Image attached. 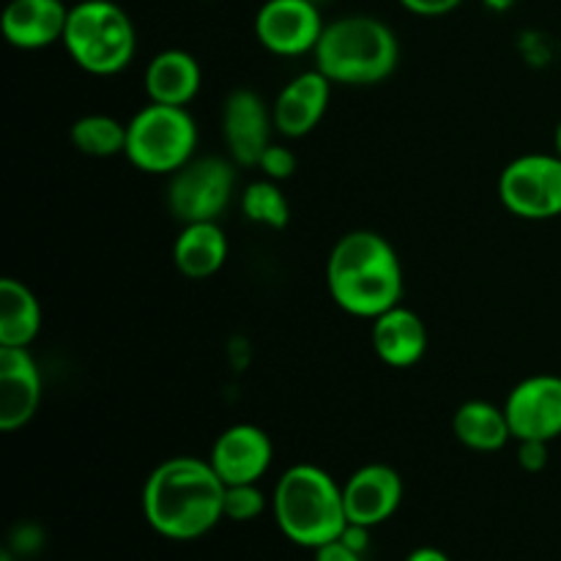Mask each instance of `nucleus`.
<instances>
[{"mask_svg":"<svg viewBox=\"0 0 561 561\" xmlns=\"http://www.w3.org/2000/svg\"><path fill=\"white\" fill-rule=\"evenodd\" d=\"M266 507H272V496L261 491V482L225 488V520L250 524V520L261 518Z\"/></svg>","mask_w":561,"mask_h":561,"instance_id":"b1692460","label":"nucleus"},{"mask_svg":"<svg viewBox=\"0 0 561 561\" xmlns=\"http://www.w3.org/2000/svg\"><path fill=\"white\" fill-rule=\"evenodd\" d=\"M334 82L318 69L301 71L294 80L279 88L277 99L272 102L274 129L288 140L307 137L327 115L332 102Z\"/></svg>","mask_w":561,"mask_h":561,"instance_id":"4468645a","label":"nucleus"},{"mask_svg":"<svg viewBox=\"0 0 561 561\" xmlns=\"http://www.w3.org/2000/svg\"><path fill=\"white\" fill-rule=\"evenodd\" d=\"M0 561H14V559H11V551H3V553H0Z\"/></svg>","mask_w":561,"mask_h":561,"instance_id":"473e14b6","label":"nucleus"},{"mask_svg":"<svg viewBox=\"0 0 561 561\" xmlns=\"http://www.w3.org/2000/svg\"><path fill=\"white\" fill-rule=\"evenodd\" d=\"M327 288L340 310L367 321L403 305L405 277L398 250L376 230L340 236L329 252Z\"/></svg>","mask_w":561,"mask_h":561,"instance_id":"f03ea898","label":"nucleus"},{"mask_svg":"<svg viewBox=\"0 0 561 561\" xmlns=\"http://www.w3.org/2000/svg\"><path fill=\"white\" fill-rule=\"evenodd\" d=\"M323 27L327 22L321 16V5L312 0H263L252 22L257 44L279 58L316 53Z\"/></svg>","mask_w":561,"mask_h":561,"instance_id":"1a4fd4ad","label":"nucleus"},{"mask_svg":"<svg viewBox=\"0 0 561 561\" xmlns=\"http://www.w3.org/2000/svg\"><path fill=\"white\" fill-rule=\"evenodd\" d=\"M225 488L208 458L175 455L146 477L142 518L164 540H201L225 520Z\"/></svg>","mask_w":561,"mask_h":561,"instance_id":"f257e3e1","label":"nucleus"},{"mask_svg":"<svg viewBox=\"0 0 561 561\" xmlns=\"http://www.w3.org/2000/svg\"><path fill=\"white\" fill-rule=\"evenodd\" d=\"M453 433L471 453H499L513 438L504 405H493L488 400L460 403L453 414Z\"/></svg>","mask_w":561,"mask_h":561,"instance_id":"aec40b11","label":"nucleus"},{"mask_svg":"<svg viewBox=\"0 0 561 561\" xmlns=\"http://www.w3.org/2000/svg\"><path fill=\"white\" fill-rule=\"evenodd\" d=\"M515 442H557L561 436V376L537 373L510 389L504 400Z\"/></svg>","mask_w":561,"mask_h":561,"instance_id":"9d476101","label":"nucleus"},{"mask_svg":"<svg viewBox=\"0 0 561 561\" xmlns=\"http://www.w3.org/2000/svg\"><path fill=\"white\" fill-rule=\"evenodd\" d=\"M42 332V305L25 283L0 279V348H27Z\"/></svg>","mask_w":561,"mask_h":561,"instance_id":"412c9836","label":"nucleus"},{"mask_svg":"<svg viewBox=\"0 0 561 561\" xmlns=\"http://www.w3.org/2000/svg\"><path fill=\"white\" fill-rule=\"evenodd\" d=\"M272 104L252 88H236L222 104V140L239 168H257L261 153L272 146Z\"/></svg>","mask_w":561,"mask_h":561,"instance_id":"9b49d317","label":"nucleus"},{"mask_svg":"<svg viewBox=\"0 0 561 561\" xmlns=\"http://www.w3.org/2000/svg\"><path fill=\"white\" fill-rule=\"evenodd\" d=\"M69 5L66 0H11L3 11V36L16 49H44L64 42Z\"/></svg>","mask_w":561,"mask_h":561,"instance_id":"dca6fc26","label":"nucleus"},{"mask_svg":"<svg viewBox=\"0 0 561 561\" xmlns=\"http://www.w3.org/2000/svg\"><path fill=\"white\" fill-rule=\"evenodd\" d=\"M201 129L190 107L148 102L126 121V151L131 168L148 175H173L197 157Z\"/></svg>","mask_w":561,"mask_h":561,"instance_id":"423d86ee","label":"nucleus"},{"mask_svg":"<svg viewBox=\"0 0 561 561\" xmlns=\"http://www.w3.org/2000/svg\"><path fill=\"white\" fill-rule=\"evenodd\" d=\"M499 201L513 217L546 222L561 217V157L524 153L499 175Z\"/></svg>","mask_w":561,"mask_h":561,"instance_id":"6e6552de","label":"nucleus"},{"mask_svg":"<svg viewBox=\"0 0 561 561\" xmlns=\"http://www.w3.org/2000/svg\"><path fill=\"white\" fill-rule=\"evenodd\" d=\"M398 3L416 16H444L460 9L466 0H398Z\"/></svg>","mask_w":561,"mask_h":561,"instance_id":"bb28decb","label":"nucleus"},{"mask_svg":"<svg viewBox=\"0 0 561 561\" xmlns=\"http://www.w3.org/2000/svg\"><path fill=\"white\" fill-rule=\"evenodd\" d=\"M403 477L387 463H367L343 482V502L348 524L376 526L387 524L403 504Z\"/></svg>","mask_w":561,"mask_h":561,"instance_id":"ddd939ff","label":"nucleus"},{"mask_svg":"<svg viewBox=\"0 0 561 561\" xmlns=\"http://www.w3.org/2000/svg\"><path fill=\"white\" fill-rule=\"evenodd\" d=\"M316 561H365V557L351 551L343 540L327 542V546L316 548Z\"/></svg>","mask_w":561,"mask_h":561,"instance_id":"cd10ccee","label":"nucleus"},{"mask_svg":"<svg viewBox=\"0 0 561 561\" xmlns=\"http://www.w3.org/2000/svg\"><path fill=\"white\" fill-rule=\"evenodd\" d=\"M296 168H299L296 153L288 146H283V142H272L261 153V159H257V170L263 173V179L272 181H288L296 173Z\"/></svg>","mask_w":561,"mask_h":561,"instance_id":"393cba45","label":"nucleus"},{"mask_svg":"<svg viewBox=\"0 0 561 561\" xmlns=\"http://www.w3.org/2000/svg\"><path fill=\"white\" fill-rule=\"evenodd\" d=\"M71 146L93 159H110L126 151V124L104 113H88L71 124Z\"/></svg>","mask_w":561,"mask_h":561,"instance_id":"4be33fe9","label":"nucleus"},{"mask_svg":"<svg viewBox=\"0 0 561 561\" xmlns=\"http://www.w3.org/2000/svg\"><path fill=\"white\" fill-rule=\"evenodd\" d=\"M60 44L82 71L113 77L135 60L137 27L115 0H75Z\"/></svg>","mask_w":561,"mask_h":561,"instance_id":"39448f33","label":"nucleus"},{"mask_svg":"<svg viewBox=\"0 0 561 561\" xmlns=\"http://www.w3.org/2000/svg\"><path fill=\"white\" fill-rule=\"evenodd\" d=\"M230 244L219 222H186L175 236L173 263L186 279H208L228 263Z\"/></svg>","mask_w":561,"mask_h":561,"instance_id":"6ab92c4d","label":"nucleus"},{"mask_svg":"<svg viewBox=\"0 0 561 561\" xmlns=\"http://www.w3.org/2000/svg\"><path fill=\"white\" fill-rule=\"evenodd\" d=\"M553 153L561 157V121L557 124V131H553Z\"/></svg>","mask_w":561,"mask_h":561,"instance_id":"2f4dec72","label":"nucleus"},{"mask_svg":"<svg viewBox=\"0 0 561 561\" xmlns=\"http://www.w3.org/2000/svg\"><path fill=\"white\" fill-rule=\"evenodd\" d=\"M316 69L334 85H381L400 64L398 33L373 14H345L327 22L318 42Z\"/></svg>","mask_w":561,"mask_h":561,"instance_id":"20e7f679","label":"nucleus"},{"mask_svg":"<svg viewBox=\"0 0 561 561\" xmlns=\"http://www.w3.org/2000/svg\"><path fill=\"white\" fill-rule=\"evenodd\" d=\"M482 3H485V9L493 11V14H504V11H513L520 0H482Z\"/></svg>","mask_w":561,"mask_h":561,"instance_id":"7c9ffc66","label":"nucleus"},{"mask_svg":"<svg viewBox=\"0 0 561 561\" xmlns=\"http://www.w3.org/2000/svg\"><path fill=\"white\" fill-rule=\"evenodd\" d=\"M272 515L285 540L310 551L340 540L348 526L343 485L316 463H296L283 471L272 491Z\"/></svg>","mask_w":561,"mask_h":561,"instance_id":"7ed1b4c3","label":"nucleus"},{"mask_svg":"<svg viewBox=\"0 0 561 561\" xmlns=\"http://www.w3.org/2000/svg\"><path fill=\"white\" fill-rule=\"evenodd\" d=\"M208 463L222 477L225 485L261 482L274 463V444L263 427L239 422L219 433L208 453Z\"/></svg>","mask_w":561,"mask_h":561,"instance_id":"f8f14e48","label":"nucleus"},{"mask_svg":"<svg viewBox=\"0 0 561 561\" xmlns=\"http://www.w3.org/2000/svg\"><path fill=\"white\" fill-rule=\"evenodd\" d=\"M239 164L230 157H195L168 175V208L181 225L219 222L236 192Z\"/></svg>","mask_w":561,"mask_h":561,"instance_id":"0eeeda50","label":"nucleus"},{"mask_svg":"<svg viewBox=\"0 0 561 561\" xmlns=\"http://www.w3.org/2000/svg\"><path fill=\"white\" fill-rule=\"evenodd\" d=\"M518 466L524 471H542L548 466V442H518Z\"/></svg>","mask_w":561,"mask_h":561,"instance_id":"a878e982","label":"nucleus"},{"mask_svg":"<svg viewBox=\"0 0 561 561\" xmlns=\"http://www.w3.org/2000/svg\"><path fill=\"white\" fill-rule=\"evenodd\" d=\"M370 526H359V524H348L343 529V535H340V540L345 542V546L351 548V551L362 553L365 557L367 548H370Z\"/></svg>","mask_w":561,"mask_h":561,"instance_id":"c85d7f7f","label":"nucleus"},{"mask_svg":"<svg viewBox=\"0 0 561 561\" xmlns=\"http://www.w3.org/2000/svg\"><path fill=\"white\" fill-rule=\"evenodd\" d=\"M142 88L148 102L190 107L203 88L201 60L186 49H162L148 60L142 71Z\"/></svg>","mask_w":561,"mask_h":561,"instance_id":"a211bd4d","label":"nucleus"},{"mask_svg":"<svg viewBox=\"0 0 561 561\" xmlns=\"http://www.w3.org/2000/svg\"><path fill=\"white\" fill-rule=\"evenodd\" d=\"M44 398L42 370L27 348H0V431L14 433L36 416Z\"/></svg>","mask_w":561,"mask_h":561,"instance_id":"2eb2a0df","label":"nucleus"},{"mask_svg":"<svg viewBox=\"0 0 561 561\" xmlns=\"http://www.w3.org/2000/svg\"><path fill=\"white\" fill-rule=\"evenodd\" d=\"M241 214L252 225H261V228L268 230H283L290 222V203L279 181L257 179L250 181L244 192H241Z\"/></svg>","mask_w":561,"mask_h":561,"instance_id":"5701e85b","label":"nucleus"},{"mask_svg":"<svg viewBox=\"0 0 561 561\" xmlns=\"http://www.w3.org/2000/svg\"><path fill=\"white\" fill-rule=\"evenodd\" d=\"M405 561H453L447 557V553L442 551V548H433V546H422V548H414V551L405 557Z\"/></svg>","mask_w":561,"mask_h":561,"instance_id":"c756f323","label":"nucleus"},{"mask_svg":"<svg viewBox=\"0 0 561 561\" xmlns=\"http://www.w3.org/2000/svg\"><path fill=\"white\" fill-rule=\"evenodd\" d=\"M312 3H318V5H323V3H329V0H312Z\"/></svg>","mask_w":561,"mask_h":561,"instance_id":"72a5a7b5","label":"nucleus"},{"mask_svg":"<svg viewBox=\"0 0 561 561\" xmlns=\"http://www.w3.org/2000/svg\"><path fill=\"white\" fill-rule=\"evenodd\" d=\"M370 343L378 359L394 370L420 365L427 354V327L411 307L398 305L373 318Z\"/></svg>","mask_w":561,"mask_h":561,"instance_id":"f3484780","label":"nucleus"}]
</instances>
